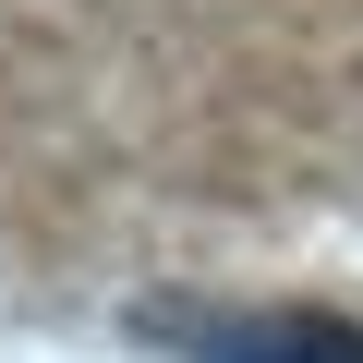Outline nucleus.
<instances>
[{
  "label": "nucleus",
  "instance_id": "obj_1",
  "mask_svg": "<svg viewBox=\"0 0 363 363\" xmlns=\"http://www.w3.org/2000/svg\"><path fill=\"white\" fill-rule=\"evenodd\" d=\"M169 339L194 363H363V327H339V315H206Z\"/></svg>",
  "mask_w": 363,
  "mask_h": 363
}]
</instances>
